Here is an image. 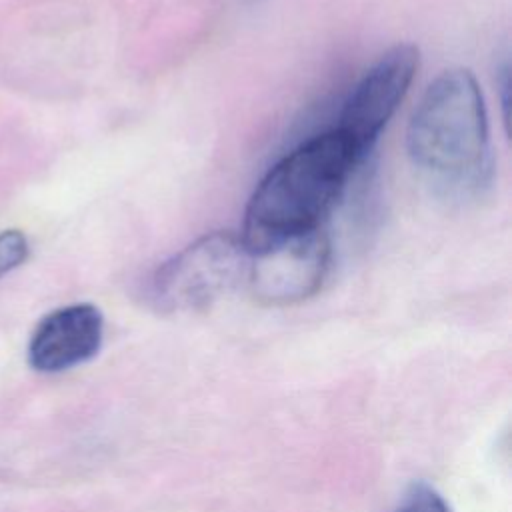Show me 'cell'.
Listing matches in <instances>:
<instances>
[{
    "mask_svg": "<svg viewBox=\"0 0 512 512\" xmlns=\"http://www.w3.org/2000/svg\"><path fill=\"white\" fill-rule=\"evenodd\" d=\"M364 158L336 128L314 134L280 158L254 188L242 224L250 254L318 230Z\"/></svg>",
    "mask_w": 512,
    "mask_h": 512,
    "instance_id": "obj_1",
    "label": "cell"
},
{
    "mask_svg": "<svg viewBox=\"0 0 512 512\" xmlns=\"http://www.w3.org/2000/svg\"><path fill=\"white\" fill-rule=\"evenodd\" d=\"M396 512H450V508L436 490L426 484H416L406 492Z\"/></svg>",
    "mask_w": 512,
    "mask_h": 512,
    "instance_id": "obj_8",
    "label": "cell"
},
{
    "mask_svg": "<svg viewBox=\"0 0 512 512\" xmlns=\"http://www.w3.org/2000/svg\"><path fill=\"white\" fill-rule=\"evenodd\" d=\"M406 152L414 168L442 194L464 198L488 186V116L470 70H444L428 84L408 122Z\"/></svg>",
    "mask_w": 512,
    "mask_h": 512,
    "instance_id": "obj_2",
    "label": "cell"
},
{
    "mask_svg": "<svg viewBox=\"0 0 512 512\" xmlns=\"http://www.w3.org/2000/svg\"><path fill=\"white\" fill-rule=\"evenodd\" d=\"M330 240L318 228L250 254L246 284L268 306H286L314 296L330 270Z\"/></svg>",
    "mask_w": 512,
    "mask_h": 512,
    "instance_id": "obj_5",
    "label": "cell"
},
{
    "mask_svg": "<svg viewBox=\"0 0 512 512\" xmlns=\"http://www.w3.org/2000/svg\"><path fill=\"white\" fill-rule=\"evenodd\" d=\"M418 62L420 56L414 44H396L366 70L346 98L336 130L356 146L362 158L370 154L382 128L404 100Z\"/></svg>",
    "mask_w": 512,
    "mask_h": 512,
    "instance_id": "obj_4",
    "label": "cell"
},
{
    "mask_svg": "<svg viewBox=\"0 0 512 512\" xmlns=\"http://www.w3.org/2000/svg\"><path fill=\"white\" fill-rule=\"evenodd\" d=\"M28 252V238L22 230L10 228L0 232V278L24 264Z\"/></svg>",
    "mask_w": 512,
    "mask_h": 512,
    "instance_id": "obj_7",
    "label": "cell"
},
{
    "mask_svg": "<svg viewBox=\"0 0 512 512\" xmlns=\"http://www.w3.org/2000/svg\"><path fill=\"white\" fill-rule=\"evenodd\" d=\"M102 336L104 318L94 304L56 308L36 324L28 342V364L44 374L64 372L96 356Z\"/></svg>",
    "mask_w": 512,
    "mask_h": 512,
    "instance_id": "obj_6",
    "label": "cell"
},
{
    "mask_svg": "<svg viewBox=\"0 0 512 512\" xmlns=\"http://www.w3.org/2000/svg\"><path fill=\"white\" fill-rule=\"evenodd\" d=\"M250 252L240 234H204L162 262L150 278L148 298L162 312H194L230 292L246 278Z\"/></svg>",
    "mask_w": 512,
    "mask_h": 512,
    "instance_id": "obj_3",
    "label": "cell"
}]
</instances>
